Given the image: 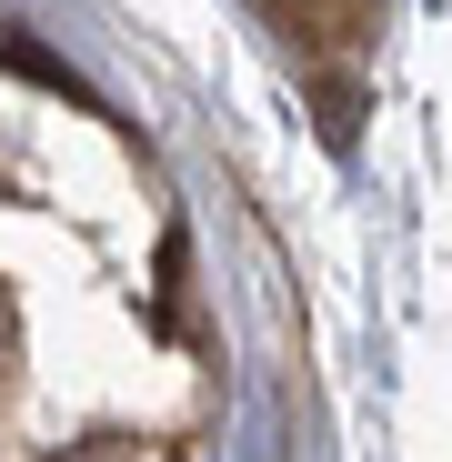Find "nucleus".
<instances>
[{
  "label": "nucleus",
  "mask_w": 452,
  "mask_h": 462,
  "mask_svg": "<svg viewBox=\"0 0 452 462\" xmlns=\"http://www.w3.org/2000/svg\"><path fill=\"white\" fill-rule=\"evenodd\" d=\"M81 462H131V452H81Z\"/></svg>",
  "instance_id": "obj_1"
},
{
  "label": "nucleus",
  "mask_w": 452,
  "mask_h": 462,
  "mask_svg": "<svg viewBox=\"0 0 452 462\" xmlns=\"http://www.w3.org/2000/svg\"><path fill=\"white\" fill-rule=\"evenodd\" d=\"M0 332H11V312H0Z\"/></svg>",
  "instance_id": "obj_2"
}]
</instances>
